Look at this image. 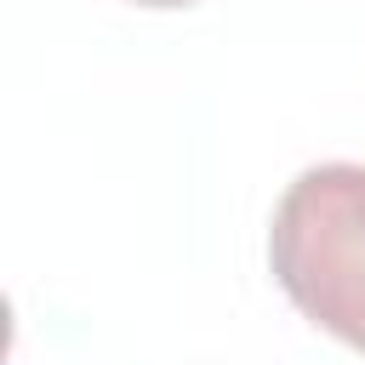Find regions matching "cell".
<instances>
[{
    "mask_svg": "<svg viewBox=\"0 0 365 365\" xmlns=\"http://www.w3.org/2000/svg\"><path fill=\"white\" fill-rule=\"evenodd\" d=\"M131 6H148V11H177V6H200V0H131Z\"/></svg>",
    "mask_w": 365,
    "mask_h": 365,
    "instance_id": "2",
    "label": "cell"
},
{
    "mask_svg": "<svg viewBox=\"0 0 365 365\" xmlns=\"http://www.w3.org/2000/svg\"><path fill=\"white\" fill-rule=\"evenodd\" d=\"M268 268L302 319L365 354V165L319 160L285 182L268 217Z\"/></svg>",
    "mask_w": 365,
    "mask_h": 365,
    "instance_id": "1",
    "label": "cell"
}]
</instances>
